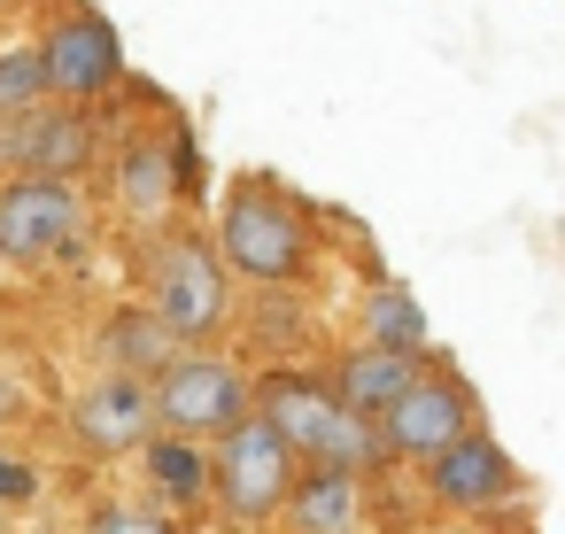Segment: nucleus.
I'll return each instance as SVG.
<instances>
[{
    "instance_id": "2",
    "label": "nucleus",
    "mask_w": 565,
    "mask_h": 534,
    "mask_svg": "<svg viewBox=\"0 0 565 534\" xmlns=\"http://www.w3.org/2000/svg\"><path fill=\"white\" fill-rule=\"evenodd\" d=\"M248 410H256L302 464H326V472H349V480H364V472L387 464L380 434H372L364 418H349V410H341L318 380H302V372H264V387L248 395Z\"/></svg>"
},
{
    "instance_id": "15",
    "label": "nucleus",
    "mask_w": 565,
    "mask_h": 534,
    "mask_svg": "<svg viewBox=\"0 0 565 534\" xmlns=\"http://www.w3.org/2000/svg\"><path fill=\"white\" fill-rule=\"evenodd\" d=\"M287 534H356L364 526V480L349 472H326V464H302L287 503H279Z\"/></svg>"
},
{
    "instance_id": "21",
    "label": "nucleus",
    "mask_w": 565,
    "mask_h": 534,
    "mask_svg": "<svg viewBox=\"0 0 565 534\" xmlns=\"http://www.w3.org/2000/svg\"><path fill=\"white\" fill-rule=\"evenodd\" d=\"M9 410H24V395H17V387H0V418H9Z\"/></svg>"
},
{
    "instance_id": "16",
    "label": "nucleus",
    "mask_w": 565,
    "mask_h": 534,
    "mask_svg": "<svg viewBox=\"0 0 565 534\" xmlns=\"http://www.w3.org/2000/svg\"><path fill=\"white\" fill-rule=\"evenodd\" d=\"M140 472H148V511H194L210 495V449L202 441H179V434H156L140 449Z\"/></svg>"
},
{
    "instance_id": "6",
    "label": "nucleus",
    "mask_w": 565,
    "mask_h": 534,
    "mask_svg": "<svg viewBox=\"0 0 565 534\" xmlns=\"http://www.w3.org/2000/svg\"><path fill=\"white\" fill-rule=\"evenodd\" d=\"M40 78H47V102H71V109H94L109 86H125V40L102 9H63L40 40Z\"/></svg>"
},
{
    "instance_id": "19",
    "label": "nucleus",
    "mask_w": 565,
    "mask_h": 534,
    "mask_svg": "<svg viewBox=\"0 0 565 534\" xmlns=\"http://www.w3.org/2000/svg\"><path fill=\"white\" fill-rule=\"evenodd\" d=\"M86 534H179V526L163 511H148V503H94Z\"/></svg>"
},
{
    "instance_id": "20",
    "label": "nucleus",
    "mask_w": 565,
    "mask_h": 534,
    "mask_svg": "<svg viewBox=\"0 0 565 534\" xmlns=\"http://www.w3.org/2000/svg\"><path fill=\"white\" fill-rule=\"evenodd\" d=\"M40 495V472L24 464V457H9V449H0V511H24Z\"/></svg>"
},
{
    "instance_id": "3",
    "label": "nucleus",
    "mask_w": 565,
    "mask_h": 534,
    "mask_svg": "<svg viewBox=\"0 0 565 534\" xmlns=\"http://www.w3.org/2000/svg\"><path fill=\"white\" fill-rule=\"evenodd\" d=\"M148 310L163 318V333L179 349H210L233 325V279L217 264V248L202 233H171L148 256Z\"/></svg>"
},
{
    "instance_id": "22",
    "label": "nucleus",
    "mask_w": 565,
    "mask_h": 534,
    "mask_svg": "<svg viewBox=\"0 0 565 534\" xmlns=\"http://www.w3.org/2000/svg\"><path fill=\"white\" fill-rule=\"evenodd\" d=\"M9 9H24V0H0V17H9Z\"/></svg>"
},
{
    "instance_id": "13",
    "label": "nucleus",
    "mask_w": 565,
    "mask_h": 534,
    "mask_svg": "<svg viewBox=\"0 0 565 534\" xmlns=\"http://www.w3.org/2000/svg\"><path fill=\"white\" fill-rule=\"evenodd\" d=\"M117 210L132 225H156L179 210V163H171V132H125L117 148Z\"/></svg>"
},
{
    "instance_id": "5",
    "label": "nucleus",
    "mask_w": 565,
    "mask_h": 534,
    "mask_svg": "<svg viewBox=\"0 0 565 534\" xmlns=\"http://www.w3.org/2000/svg\"><path fill=\"white\" fill-rule=\"evenodd\" d=\"M148 403H156V434L217 441V434H233V426L248 418V372H241L233 356H217V349H186V356L148 387Z\"/></svg>"
},
{
    "instance_id": "10",
    "label": "nucleus",
    "mask_w": 565,
    "mask_h": 534,
    "mask_svg": "<svg viewBox=\"0 0 565 534\" xmlns=\"http://www.w3.org/2000/svg\"><path fill=\"white\" fill-rule=\"evenodd\" d=\"M71 441H78L86 457H140V449L156 441V403H148V387H140V380H117V372H102L94 387H78V403H71Z\"/></svg>"
},
{
    "instance_id": "11",
    "label": "nucleus",
    "mask_w": 565,
    "mask_h": 534,
    "mask_svg": "<svg viewBox=\"0 0 565 534\" xmlns=\"http://www.w3.org/2000/svg\"><path fill=\"white\" fill-rule=\"evenodd\" d=\"M434 356H395V349H349L341 364H333V380H326V395L349 410V418H364V426H380L411 387H418V372H426Z\"/></svg>"
},
{
    "instance_id": "9",
    "label": "nucleus",
    "mask_w": 565,
    "mask_h": 534,
    "mask_svg": "<svg viewBox=\"0 0 565 534\" xmlns=\"http://www.w3.org/2000/svg\"><path fill=\"white\" fill-rule=\"evenodd\" d=\"M418 480H426V495L441 511H503L519 495V464L503 457V441L488 426H472L465 441H449L441 457H426Z\"/></svg>"
},
{
    "instance_id": "18",
    "label": "nucleus",
    "mask_w": 565,
    "mask_h": 534,
    "mask_svg": "<svg viewBox=\"0 0 565 534\" xmlns=\"http://www.w3.org/2000/svg\"><path fill=\"white\" fill-rule=\"evenodd\" d=\"M40 102H47L40 55H32V47H0V117H17V109H40Z\"/></svg>"
},
{
    "instance_id": "14",
    "label": "nucleus",
    "mask_w": 565,
    "mask_h": 534,
    "mask_svg": "<svg viewBox=\"0 0 565 534\" xmlns=\"http://www.w3.org/2000/svg\"><path fill=\"white\" fill-rule=\"evenodd\" d=\"M186 349L163 333V318L148 310V302H125V310H109V325H102V364L117 372V380H140V387H156L171 364H179Z\"/></svg>"
},
{
    "instance_id": "12",
    "label": "nucleus",
    "mask_w": 565,
    "mask_h": 534,
    "mask_svg": "<svg viewBox=\"0 0 565 534\" xmlns=\"http://www.w3.org/2000/svg\"><path fill=\"white\" fill-rule=\"evenodd\" d=\"M102 132H94V109H71V102H40L24 117V179H63L78 186L86 163H94Z\"/></svg>"
},
{
    "instance_id": "23",
    "label": "nucleus",
    "mask_w": 565,
    "mask_h": 534,
    "mask_svg": "<svg viewBox=\"0 0 565 534\" xmlns=\"http://www.w3.org/2000/svg\"><path fill=\"white\" fill-rule=\"evenodd\" d=\"M434 534H457V526H434Z\"/></svg>"
},
{
    "instance_id": "8",
    "label": "nucleus",
    "mask_w": 565,
    "mask_h": 534,
    "mask_svg": "<svg viewBox=\"0 0 565 534\" xmlns=\"http://www.w3.org/2000/svg\"><path fill=\"white\" fill-rule=\"evenodd\" d=\"M480 426V403H472V387L449 372V364H426L418 372V387L372 426L380 434V449H387V464L403 457V464H426V457H441L449 441H465Z\"/></svg>"
},
{
    "instance_id": "17",
    "label": "nucleus",
    "mask_w": 565,
    "mask_h": 534,
    "mask_svg": "<svg viewBox=\"0 0 565 534\" xmlns=\"http://www.w3.org/2000/svg\"><path fill=\"white\" fill-rule=\"evenodd\" d=\"M364 349H395V356H434L426 349V310L411 302V287L380 279L364 295Z\"/></svg>"
},
{
    "instance_id": "4",
    "label": "nucleus",
    "mask_w": 565,
    "mask_h": 534,
    "mask_svg": "<svg viewBox=\"0 0 565 534\" xmlns=\"http://www.w3.org/2000/svg\"><path fill=\"white\" fill-rule=\"evenodd\" d=\"M295 472H302V457L248 410L233 434H217V457H210V495L225 503V519L233 526H271L279 519V503H287V488H295Z\"/></svg>"
},
{
    "instance_id": "1",
    "label": "nucleus",
    "mask_w": 565,
    "mask_h": 534,
    "mask_svg": "<svg viewBox=\"0 0 565 534\" xmlns=\"http://www.w3.org/2000/svg\"><path fill=\"white\" fill-rule=\"evenodd\" d=\"M210 248H217L225 279H248V287H302L310 264H318V233H310L302 202L279 179H256V171L241 186H225Z\"/></svg>"
},
{
    "instance_id": "7",
    "label": "nucleus",
    "mask_w": 565,
    "mask_h": 534,
    "mask_svg": "<svg viewBox=\"0 0 565 534\" xmlns=\"http://www.w3.org/2000/svg\"><path fill=\"white\" fill-rule=\"evenodd\" d=\"M86 248V202L63 179H0V256L9 264H71Z\"/></svg>"
}]
</instances>
